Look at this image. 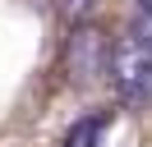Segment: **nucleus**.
I'll return each instance as SVG.
<instances>
[{
    "label": "nucleus",
    "instance_id": "f257e3e1",
    "mask_svg": "<svg viewBox=\"0 0 152 147\" xmlns=\"http://www.w3.org/2000/svg\"><path fill=\"white\" fill-rule=\"evenodd\" d=\"M106 74H111V87L120 92V101L129 106H143L152 97V18H138L124 28L115 51L106 55Z\"/></svg>",
    "mask_w": 152,
    "mask_h": 147
},
{
    "label": "nucleus",
    "instance_id": "f03ea898",
    "mask_svg": "<svg viewBox=\"0 0 152 147\" xmlns=\"http://www.w3.org/2000/svg\"><path fill=\"white\" fill-rule=\"evenodd\" d=\"M97 64H102V37H97V32H74L69 69H74L78 78H88V74H97Z\"/></svg>",
    "mask_w": 152,
    "mask_h": 147
},
{
    "label": "nucleus",
    "instance_id": "7ed1b4c3",
    "mask_svg": "<svg viewBox=\"0 0 152 147\" xmlns=\"http://www.w3.org/2000/svg\"><path fill=\"white\" fill-rule=\"evenodd\" d=\"M102 129H106V115H83V119H74L69 133H65V147H97Z\"/></svg>",
    "mask_w": 152,
    "mask_h": 147
},
{
    "label": "nucleus",
    "instance_id": "20e7f679",
    "mask_svg": "<svg viewBox=\"0 0 152 147\" xmlns=\"http://www.w3.org/2000/svg\"><path fill=\"white\" fill-rule=\"evenodd\" d=\"M92 5H97V0H60V9H65L69 18H88V14H92Z\"/></svg>",
    "mask_w": 152,
    "mask_h": 147
},
{
    "label": "nucleus",
    "instance_id": "39448f33",
    "mask_svg": "<svg viewBox=\"0 0 152 147\" xmlns=\"http://www.w3.org/2000/svg\"><path fill=\"white\" fill-rule=\"evenodd\" d=\"M143 14H148V18H152V0H143Z\"/></svg>",
    "mask_w": 152,
    "mask_h": 147
}]
</instances>
